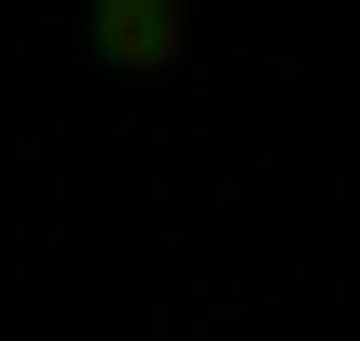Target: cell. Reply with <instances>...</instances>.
Masks as SVG:
<instances>
[{"label":"cell","mask_w":360,"mask_h":341,"mask_svg":"<svg viewBox=\"0 0 360 341\" xmlns=\"http://www.w3.org/2000/svg\"><path fill=\"white\" fill-rule=\"evenodd\" d=\"M80 61L101 80H180L200 61V0H80Z\"/></svg>","instance_id":"obj_1"}]
</instances>
